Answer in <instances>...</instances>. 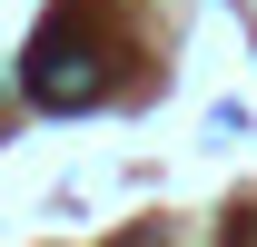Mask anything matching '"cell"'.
I'll return each instance as SVG.
<instances>
[{"label": "cell", "instance_id": "cell-1", "mask_svg": "<svg viewBox=\"0 0 257 247\" xmlns=\"http://www.w3.org/2000/svg\"><path fill=\"white\" fill-rule=\"evenodd\" d=\"M20 79H30L40 109H89V99H99V60H89L69 30H40V50L20 60Z\"/></svg>", "mask_w": 257, "mask_h": 247}]
</instances>
